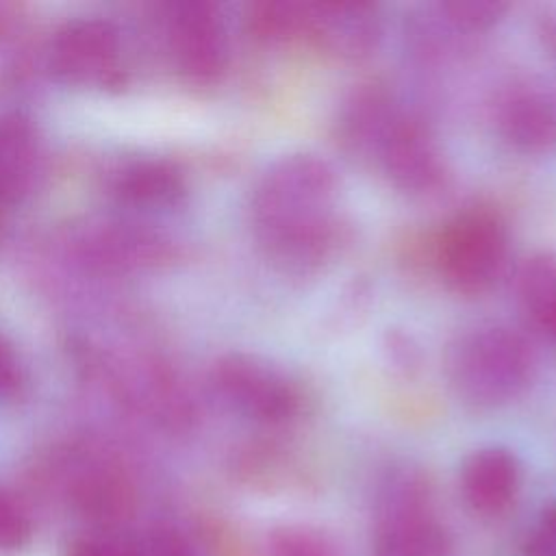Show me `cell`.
Segmentation results:
<instances>
[{
	"label": "cell",
	"mask_w": 556,
	"mask_h": 556,
	"mask_svg": "<svg viewBox=\"0 0 556 556\" xmlns=\"http://www.w3.org/2000/svg\"><path fill=\"white\" fill-rule=\"evenodd\" d=\"M339 178L313 152H289L261 174L250 200L254 237L282 271L311 274L339 248Z\"/></svg>",
	"instance_id": "1"
},
{
	"label": "cell",
	"mask_w": 556,
	"mask_h": 556,
	"mask_svg": "<svg viewBox=\"0 0 556 556\" xmlns=\"http://www.w3.org/2000/svg\"><path fill=\"white\" fill-rule=\"evenodd\" d=\"M445 363L450 384L463 402L497 408L530 387L536 354L523 332L506 324H480L454 339Z\"/></svg>",
	"instance_id": "2"
},
{
	"label": "cell",
	"mask_w": 556,
	"mask_h": 556,
	"mask_svg": "<svg viewBox=\"0 0 556 556\" xmlns=\"http://www.w3.org/2000/svg\"><path fill=\"white\" fill-rule=\"evenodd\" d=\"M506 258V224L497 213L478 206L458 213L437 245L439 274L460 295L486 293L504 274Z\"/></svg>",
	"instance_id": "3"
},
{
	"label": "cell",
	"mask_w": 556,
	"mask_h": 556,
	"mask_svg": "<svg viewBox=\"0 0 556 556\" xmlns=\"http://www.w3.org/2000/svg\"><path fill=\"white\" fill-rule=\"evenodd\" d=\"M450 549L428 484L413 471L393 473L380 493L374 556H450Z\"/></svg>",
	"instance_id": "4"
},
{
	"label": "cell",
	"mask_w": 556,
	"mask_h": 556,
	"mask_svg": "<svg viewBox=\"0 0 556 556\" xmlns=\"http://www.w3.org/2000/svg\"><path fill=\"white\" fill-rule=\"evenodd\" d=\"M211 384L232 410L263 426H285L302 408L298 384L282 369L254 354L219 356L211 369Z\"/></svg>",
	"instance_id": "5"
},
{
	"label": "cell",
	"mask_w": 556,
	"mask_h": 556,
	"mask_svg": "<svg viewBox=\"0 0 556 556\" xmlns=\"http://www.w3.org/2000/svg\"><path fill=\"white\" fill-rule=\"evenodd\" d=\"M163 39L176 72L191 85L217 83L228 67V28L208 0H178L163 9Z\"/></svg>",
	"instance_id": "6"
},
{
	"label": "cell",
	"mask_w": 556,
	"mask_h": 556,
	"mask_svg": "<svg viewBox=\"0 0 556 556\" xmlns=\"http://www.w3.org/2000/svg\"><path fill=\"white\" fill-rule=\"evenodd\" d=\"M52 76L72 87H115L124 74L119 28L104 17H74L48 43Z\"/></svg>",
	"instance_id": "7"
},
{
	"label": "cell",
	"mask_w": 556,
	"mask_h": 556,
	"mask_svg": "<svg viewBox=\"0 0 556 556\" xmlns=\"http://www.w3.org/2000/svg\"><path fill=\"white\" fill-rule=\"evenodd\" d=\"M367 156L393 187L410 195L437 193L447 178L445 159L428 126L400 106L384 122Z\"/></svg>",
	"instance_id": "8"
},
{
	"label": "cell",
	"mask_w": 556,
	"mask_h": 556,
	"mask_svg": "<svg viewBox=\"0 0 556 556\" xmlns=\"http://www.w3.org/2000/svg\"><path fill=\"white\" fill-rule=\"evenodd\" d=\"M382 37V17L376 4L361 0L308 2L304 39L324 52L358 61L369 56Z\"/></svg>",
	"instance_id": "9"
},
{
	"label": "cell",
	"mask_w": 556,
	"mask_h": 556,
	"mask_svg": "<svg viewBox=\"0 0 556 556\" xmlns=\"http://www.w3.org/2000/svg\"><path fill=\"white\" fill-rule=\"evenodd\" d=\"M497 135L519 152H545L556 146V93L532 80L504 85L493 102Z\"/></svg>",
	"instance_id": "10"
},
{
	"label": "cell",
	"mask_w": 556,
	"mask_h": 556,
	"mask_svg": "<svg viewBox=\"0 0 556 556\" xmlns=\"http://www.w3.org/2000/svg\"><path fill=\"white\" fill-rule=\"evenodd\" d=\"M111 193L117 204L135 211H167L187 195L182 169L163 156H139L113 172Z\"/></svg>",
	"instance_id": "11"
},
{
	"label": "cell",
	"mask_w": 556,
	"mask_h": 556,
	"mask_svg": "<svg viewBox=\"0 0 556 556\" xmlns=\"http://www.w3.org/2000/svg\"><path fill=\"white\" fill-rule=\"evenodd\" d=\"M521 484V465L517 456L502 445L476 450L463 465L460 491L469 508L480 515H500L517 497Z\"/></svg>",
	"instance_id": "12"
},
{
	"label": "cell",
	"mask_w": 556,
	"mask_h": 556,
	"mask_svg": "<svg viewBox=\"0 0 556 556\" xmlns=\"http://www.w3.org/2000/svg\"><path fill=\"white\" fill-rule=\"evenodd\" d=\"M43 172V148L35 124L22 113L0 117V206L26 198Z\"/></svg>",
	"instance_id": "13"
},
{
	"label": "cell",
	"mask_w": 556,
	"mask_h": 556,
	"mask_svg": "<svg viewBox=\"0 0 556 556\" xmlns=\"http://www.w3.org/2000/svg\"><path fill=\"white\" fill-rule=\"evenodd\" d=\"M83 248L85 254L100 267L126 269L165 258L169 243L156 230H150L143 224L115 222L87 235Z\"/></svg>",
	"instance_id": "14"
},
{
	"label": "cell",
	"mask_w": 556,
	"mask_h": 556,
	"mask_svg": "<svg viewBox=\"0 0 556 556\" xmlns=\"http://www.w3.org/2000/svg\"><path fill=\"white\" fill-rule=\"evenodd\" d=\"M517 298L530 326L556 343V252H534L519 265Z\"/></svg>",
	"instance_id": "15"
},
{
	"label": "cell",
	"mask_w": 556,
	"mask_h": 556,
	"mask_svg": "<svg viewBox=\"0 0 556 556\" xmlns=\"http://www.w3.org/2000/svg\"><path fill=\"white\" fill-rule=\"evenodd\" d=\"M308 2L258 0L245 7V30L263 46H285L306 35Z\"/></svg>",
	"instance_id": "16"
},
{
	"label": "cell",
	"mask_w": 556,
	"mask_h": 556,
	"mask_svg": "<svg viewBox=\"0 0 556 556\" xmlns=\"http://www.w3.org/2000/svg\"><path fill=\"white\" fill-rule=\"evenodd\" d=\"M432 7L437 15L465 41H471L497 26L508 11V4L500 0H452Z\"/></svg>",
	"instance_id": "17"
},
{
	"label": "cell",
	"mask_w": 556,
	"mask_h": 556,
	"mask_svg": "<svg viewBox=\"0 0 556 556\" xmlns=\"http://www.w3.org/2000/svg\"><path fill=\"white\" fill-rule=\"evenodd\" d=\"M30 539V519L24 506L0 486V552H17Z\"/></svg>",
	"instance_id": "18"
},
{
	"label": "cell",
	"mask_w": 556,
	"mask_h": 556,
	"mask_svg": "<svg viewBox=\"0 0 556 556\" xmlns=\"http://www.w3.org/2000/svg\"><path fill=\"white\" fill-rule=\"evenodd\" d=\"M128 556H195L189 539L172 528H154L126 545Z\"/></svg>",
	"instance_id": "19"
},
{
	"label": "cell",
	"mask_w": 556,
	"mask_h": 556,
	"mask_svg": "<svg viewBox=\"0 0 556 556\" xmlns=\"http://www.w3.org/2000/svg\"><path fill=\"white\" fill-rule=\"evenodd\" d=\"M22 59V17L9 4H0V83L15 76Z\"/></svg>",
	"instance_id": "20"
},
{
	"label": "cell",
	"mask_w": 556,
	"mask_h": 556,
	"mask_svg": "<svg viewBox=\"0 0 556 556\" xmlns=\"http://www.w3.org/2000/svg\"><path fill=\"white\" fill-rule=\"evenodd\" d=\"M271 556H334L332 547L313 530L282 528L271 536Z\"/></svg>",
	"instance_id": "21"
},
{
	"label": "cell",
	"mask_w": 556,
	"mask_h": 556,
	"mask_svg": "<svg viewBox=\"0 0 556 556\" xmlns=\"http://www.w3.org/2000/svg\"><path fill=\"white\" fill-rule=\"evenodd\" d=\"M24 380L26 371L20 352L9 341V337L0 332V402L17 397L24 387Z\"/></svg>",
	"instance_id": "22"
},
{
	"label": "cell",
	"mask_w": 556,
	"mask_h": 556,
	"mask_svg": "<svg viewBox=\"0 0 556 556\" xmlns=\"http://www.w3.org/2000/svg\"><path fill=\"white\" fill-rule=\"evenodd\" d=\"M526 552L528 556H556V502L541 510L528 534Z\"/></svg>",
	"instance_id": "23"
},
{
	"label": "cell",
	"mask_w": 556,
	"mask_h": 556,
	"mask_svg": "<svg viewBox=\"0 0 556 556\" xmlns=\"http://www.w3.org/2000/svg\"><path fill=\"white\" fill-rule=\"evenodd\" d=\"M70 556H128L126 545H117L102 539H85L74 543Z\"/></svg>",
	"instance_id": "24"
},
{
	"label": "cell",
	"mask_w": 556,
	"mask_h": 556,
	"mask_svg": "<svg viewBox=\"0 0 556 556\" xmlns=\"http://www.w3.org/2000/svg\"><path fill=\"white\" fill-rule=\"evenodd\" d=\"M541 24V37L545 39L547 48L552 50V54L556 56V4H547L543 7V13L539 17Z\"/></svg>",
	"instance_id": "25"
}]
</instances>
